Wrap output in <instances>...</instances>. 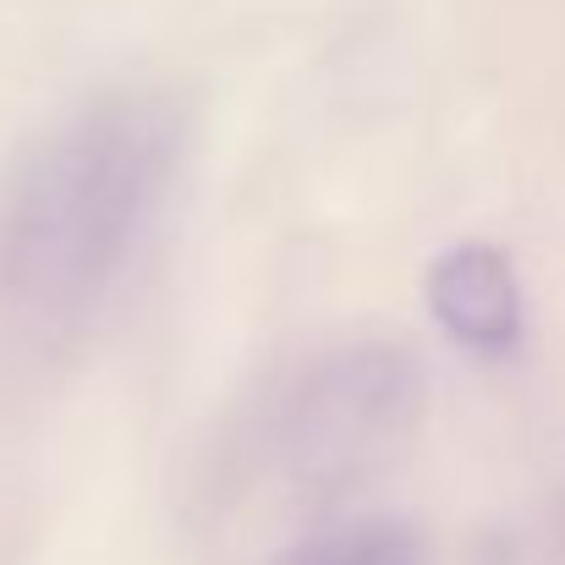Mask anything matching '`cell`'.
<instances>
[{"mask_svg": "<svg viewBox=\"0 0 565 565\" xmlns=\"http://www.w3.org/2000/svg\"><path fill=\"white\" fill-rule=\"evenodd\" d=\"M188 160V110L160 88L94 94L0 182V324L83 335L143 264Z\"/></svg>", "mask_w": 565, "mask_h": 565, "instance_id": "obj_1", "label": "cell"}, {"mask_svg": "<svg viewBox=\"0 0 565 565\" xmlns=\"http://www.w3.org/2000/svg\"><path fill=\"white\" fill-rule=\"evenodd\" d=\"M412 412V374L395 352H347L308 384L297 423H308L313 450H363Z\"/></svg>", "mask_w": 565, "mask_h": 565, "instance_id": "obj_3", "label": "cell"}, {"mask_svg": "<svg viewBox=\"0 0 565 565\" xmlns=\"http://www.w3.org/2000/svg\"><path fill=\"white\" fill-rule=\"evenodd\" d=\"M286 565H423V550L401 522H352L302 544Z\"/></svg>", "mask_w": 565, "mask_h": 565, "instance_id": "obj_4", "label": "cell"}, {"mask_svg": "<svg viewBox=\"0 0 565 565\" xmlns=\"http://www.w3.org/2000/svg\"><path fill=\"white\" fill-rule=\"evenodd\" d=\"M428 308L439 330L483 363H500L522 347V286L511 258L489 242H456L434 258Z\"/></svg>", "mask_w": 565, "mask_h": 565, "instance_id": "obj_2", "label": "cell"}]
</instances>
